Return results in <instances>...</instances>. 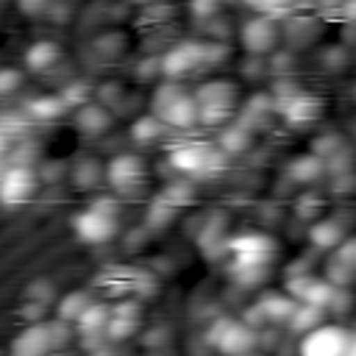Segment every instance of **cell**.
Wrapping results in <instances>:
<instances>
[{
    "mask_svg": "<svg viewBox=\"0 0 356 356\" xmlns=\"http://www.w3.org/2000/svg\"><path fill=\"white\" fill-rule=\"evenodd\" d=\"M114 231H117L114 214L106 211L103 206H92L89 211H83V214L75 217V234H78L83 242H92V245L106 242V239L114 236Z\"/></svg>",
    "mask_w": 356,
    "mask_h": 356,
    "instance_id": "6",
    "label": "cell"
},
{
    "mask_svg": "<svg viewBox=\"0 0 356 356\" xmlns=\"http://www.w3.org/2000/svg\"><path fill=\"white\" fill-rule=\"evenodd\" d=\"M242 42H245V47L253 50V53L270 50L273 42H275V28H273V22H270L267 17L250 19V22L242 28Z\"/></svg>",
    "mask_w": 356,
    "mask_h": 356,
    "instance_id": "8",
    "label": "cell"
},
{
    "mask_svg": "<svg viewBox=\"0 0 356 356\" xmlns=\"http://www.w3.org/2000/svg\"><path fill=\"white\" fill-rule=\"evenodd\" d=\"M234 86L231 83H222V81H214V83H206L197 89L195 100H197V120L206 122V125H214L220 120L228 117L231 111V103H234Z\"/></svg>",
    "mask_w": 356,
    "mask_h": 356,
    "instance_id": "3",
    "label": "cell"
},
{
    "mask_svg": "<svg viewBox=\"0 0 356 356\" xmlns=\"http://www.w3.org/2000/svg\"><path fill=\"white\" fill-rule=\"evenodd\" d=\"M353 261H356V242H353Z\"/></svg>",
    "mask_w": 356,
    "mask_h": 356,
    "instance_id": "22",
    "label": "cell"
},
{
    "mask_svg": "<svg viewBox=\"0 0 356 356\" xmlns=\"http://www.w3.org/2000/svg\"><path fill=\"white\" fill-rule=\"evenodd\" d=\"M50 3H53V0H17L19 11H22V14H31V17L44 14V11L50 8Z\"/></svg>",
    "mask_w": 356,
    "mask_h": 356,
    "instance_id": "19",
    "label": "cell"
},
{
    "mask_svg": "<svg viewBox=\"0 0 356 356\" xmlns=\"http://www.w3.org/2000/svg\"><path fill=\"white\" fill-rule=\"evenodd\" d=\"M203 58V47H197V44H181V47H175L167 58H164V72L167 75H186V72H192L195 67H197V61Z\"/></svg>",
    "mask_w": 356,
    "mask_h": 356,
    "instance_id": "9",
    "label": "cell"
},
{
    "mask_svg": "<svg viewBox=\"0 0 356 356\" xmlns=\"http://www.w3.org/2000/svg\"><path fill=\"white\" fill-rule=\"evenodd\" d=\"M33 192H36V175H33L31 167L14 164V167L3 170V175H0V203L17 206V203L31 200Z\"/></svg>",
    "mask_w": 356,
    "mask_h": 356,
    "instance_id": "5",
    "label": "cell"
},
{
    "mask_svg": "<svg viewBox=\"0 0 356 356\" xmlns=\"http://www.w3.org/2000/svg\"><path fill=\"white\" fill-rule=\"evenodd\" d=\"M58 58H61V50H58L56 42H36V44H31L28 53H25V64H28L31 70H36V72L50 70Z\"/></svg>",
    "mask_w": 356,
    "mask_h": 356,
    "instance_id": "12",
    "label": "cell"
},
{
    "mask_svg": "<svg viewBox=\"0 0 356 356\" xmlns=\"http://www.w3.org/2000/svg\"><path fill=\"white\" fill-rule=\"evenodd\" d=\"M139 175H142V164L134 156H117L108 164V181L114 186H131L134 181H139Z\"/></svg>",
    "mask_w": 356,
    "mask_h": 356,
    "instance_id": "11",
    "label": "cell"
},
{
    "mask_svg": "<svg viewBox=\"0 0 356 356\" xmlns=\"http://www.w3.org/2000/svg\"><path fill=\"white\" fill-rule=\"evenodd\" d=\"M253 8H259V11H273V8H278V6H284L286 0H248Z\"/></svg>",
    "mask_w": 356,
    "mask_h": 356,
    "instance_id": "20",
    "label": "cell"
},
{
    "mask_svg": "<svg viewBox=\"0 0 356 356\" xmlns=\"http://www.w3.org/2000/svg\"><path fill=\"white\" fill-rule=\"evenodd\" d=\"M0 175H3V167H0Z\"/></svg>",
    "mask_w": 356,
    "mask_h": 356,
    "instance_id": "24",
    "label": "cell"
},
{
    "mask_svg": "<svg viewBox=\"0 0 356 356\" xmlns=\"http://www.w3.org/2000/svg\"><path fill=\"white\" fill-rule=\"evenodd\" d=\"M209 342L222 353V356H250L256 345V334L234 320H220L217 328H211Z\"/></svg>",
    "mask_w": 356,
    "mask_h": 356,
    "instance_id": "4",
    "label": "cell"
},
{
    "mask_svg": "<svg viewBox=\"0 0 356 356\" xmlns=\"http://www.w3.org/2000/svg\"><path fill=\"white\" fill-rule=\"evenodd\" d=\"M47 356H64V353H47Z\"/></svg>",
    "mask_w": 356,
    "mask_h": 356,
    "instance_id": "23",
    "label": "cell"
},
{
    "mask_svg": "<svg viewBox=\"0 0 356 356\" xmlns=\"http://www.w3.org/2000/svg\"><path fill=\"white\" fill-rule=\"evenodd\" d=\"M53 350L56 345H53L50 323H31L11 342V356H47Z\"/></svg>",
    "mask_w": 356,
    "mask_h": 356,
    "instance_id": "7",
    "label": "cell"
},
{
    "mask_svg": "<svg viewBox=\"0 0 356 356\" xmlns=\"http://www.w3.org/2000/svg\"><path fill=\"white\" fill-rule=\"evenodd\" d=\"M106 122H108V117H106V111L97 108V106H86V108H81V114H78V128H83V131H89V134L106 128Z\"/></svg>",
    "mask_w": 356,
    "mask_h": 356,
    "instance_id": "16",
    "label": "cell"
},
{
    "mask_svg": "<svg viewBox=\"0 0 356 356\" xmlns=\"http://www.w3.org/2000/svg\"><path fill=\"white\" fill-rule=\"evenodd\" d=\"M67 108V100L64 97H36L31 106H28V111L36 117V120H56L61 111Z\"/></svg>",
    "mask_w": 356,
    "mask_h": 356,
    "instance_id": "14",
    "label": "cell"
},
{
    "mask_svg": "<svg viewBox=\"0 0 356 356\" xmlns=\"http://www.w3.org/2000/svg\"><path fill=\"white\" fill-rule=\"evenodd\" d=\"M108 320H111V312H106L103 306H89V309L78 317V328H81V331H97V328H103Z\"/></svg>",
    "mask_w": 356,
    "mask_h": 356,
    "instance_id": "15",
    "label": "cell"
},
{
    "mask_svg": "<svg viewBox=\"0 0 356 356\" xmlns=\"http://www.w3.org/2000/svg\"><path fill=\"white\" fill-rule=\"evenodd\" d=\"M348 356H356V334H353V339H350V350H348Z\"/></svg>",
    "mask_w": 356,
    "mask_h": 356,
    "instance_id": "21",
    "label": "cell"
},
{
    "mask_svg": "<svg viewBox=\"0 0 356 356\" xmlns=\"http://www.w3.org/2000/svg\"><path fill=\"white\" fill-rule=\"evenodd\" d=\"M211 161H214V153L209 147H200V145H189V147H181L172 153V164L181 170H189V172H200Z\"/></svg>",
    "mask_w": 356,
    "mask_h": 356,
    "instance_id": "10",
    "label": "cell"
},
{
    "mask_svg": "<svg viewBox=\"0 0 356 356\" xmlns=\"http://www.w3.org/2000/svg\"><path fill=\"white\" fill-rule=\"evenodd\" d=\"M22 75L19 70H11V67H0V95H11L17 86H19Z\"/></svg>",
    "mask_w": 356,
    "mask_h": 356,
    "instance_id": "17",
    "label": "cell"
},
{
    "mask_svg": "<svg viewBox=\"0 0 356 356\" xmlns=\"http://www.w3.org/2000/svg\"><path fill=\"white\" fill-rule=\"evenodd\" d=\"M92 303H89V298H86V292H70L61 303H58V320H64V323H78V317L89 309Z\"/></svg>",
    "mask_w": 356,
    "mask_h": 356,
    "instance_id": "13",
    "label": "cell"
},
{
    "mask_svg": "<svg viewBox=\"0 0 356 356\" xmlns=\"http://www.w3.org/2000/svg\"><path fill=\"white\" fill-rule=\"evenodd\" d=\"M353 334L342 325H317L303 334L300 356H348Z\"/></svg>",
    "mask_w": 356,
    "mask_h": 356,
    "instance_id": "2",
    "label": "cell"
},
{
    "mask_svg": "<svg viewBox=\"0 0 356 356\" xmlns=\"http://www.w3.org/2000/svg\"><path fill=\"white\" fill-rule=\"evenodd\" d=\"M153 111L159 114L161 122L172 128H189L197 122V100L184 95L175 86H161L153 97Z\"/></svg>",
    "mask_w": 356,
    "mask_h": 356,
    "instance_id": "1",
    "label": "cell"
},
{
    "mask_svg": "<svg viewBox=\"0 0 356 356\" xmlns=\"http://www.w3.org/2000/svg\"><path fill=\"white\" fill-rule=\"evenodd\" d=\"M134 136L136 139H142V142H147V139H153V136H159V122L150 117V120H142V122H136V128H134Z\"/></svg>",
    "mask_w": 356,
    "mask_h": 356,
    "instance_id": "18",
    "label": "cell"
}]
</instances>
